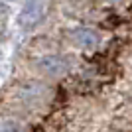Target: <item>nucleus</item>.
I'll return each mask as SVG.
<instances>
[{
    "label": "nucleus",
    "instance_id": "nucleus-4",
    "mask_svg": "<svg viewBox=\"0 0 132 132\" xmlns=\"http://www.w3.org/2000/svg\"><path fill=\"white\" fill-rule=\"evenodd\" d=\"M45 93H47V89H45L44 85L32 83V85H24V87L20 89V99L22 101H30V103H36V101H39Z\"/></svg>",
    "mask_w": 132,
    "mask_h": 132
},
{
    "label": "nucleus",
    "instance_id": "nucleus-3",
    "mask_svg": "<svg viewBox=\"0 0 132 132\" xmlns=\"http://www.w3.org/2000/svg\"><path fill=\"white\" fill-rule=\"evenodd\" d=\"M99 42H101L99 34L95 30H91V28H81V30L75 32V44L83 50H97Z\"/></svg>",
    "mask_w": 132,
    "mask_h": 132
},
{
    "label": "nucleus",
    "instance_id": "nucleus-2",
    "mask_svg": "<svg viewBox=\"0 0 132 132\" xmlns=\"http://www.w3.org/2000/svg\"><path fill=\"white\" fill-rule=\"evenodd\" d=\"M45 2H47V0H30L26 4V8L22 10V14H20V24H22V26H32V24H36L39 18H42L44 10H45Z\"/></svg>",
    "mask_w": 132,
    "mask_h": 132
},
{
    "label": "nucleus",
    "instance_id": "nucleus-5",
    "mask_svg": "<svg viewBox=\"0 0 132 132\" xmlns=\"http://www.w3.org/2000/svg\"><path fill=\"white\" fill-rule=\"evenodd\" d=\"M0 132H26V128L16 120H4L0 122Z\"/></svg>",
    "mask_w": 132,
    "mask_h": 132
},
{
    "label": "nucleus",
    "instance_id": "nucleus-1",
    "mask_svg": "<svg viewBox=\"0 0 132 132\" xmlns=\"http://www.w3.org/2000/svg\"><path fill=\"white\" fill-rule=\"evenodd\" d=\"M39 69L50 77H59L67 71V61L59 55H45L39 59Z\"/></svg>",
    "mask_w": 132,
    "mask_h": 132
}]
</instances>
